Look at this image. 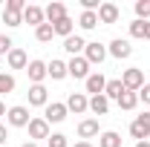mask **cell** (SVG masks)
<instances>
[{
	"instance_id": "cell-1",
	"label": "cell",
	"mask_w": 150,
	"mask_h": 147,
	"mask_svg": "<svg viewBox=\"0 0 150 147\" xmlns=\"http://www.w3.org/2000/svg\"><path fill=\"white\" fill-rule=\"evenodd\" d=\"M121 84H124L127 92H139L142 87H144V72H142L139 66H130V69L121 72Z\"/></svg>"
},
{
	"instance_id": "cell-2",
	"label": "cell",
	"mask_w": 150,
	"mask_h": 147,
	"mask_svg": "<svg viewBox=\"0 0 150 147\" xmlns=\"http://www.w3.org/2000/svg\"><path fill=\"white\" fill-rule=\"evenodd\" d=\"M130 136L136 141H144L150 136V112H142V115H136V121L130 124Z\"/></svg>"
},
{
	"instance_id": "cell-3",
	"label": "cell",
	"mask_w": 150,
	"mask_h": 147,
	"mask_svg": "<svg viewBox=\"0 0 150 147\" xmlns=\"http://www.w3.org/2000/svg\"><path fill=\"white\" fill-rule=\"evenodd\" d=\"M6 121L12 124V127H29V121H32V115H29V110L26 107H9L6 110Z\"/></svg>"
},
{
	"instance_id": "cell-4",
	"label": "cell",
	"mask_w": 150,
	"mask_h": 147,
	"mask_svg": "<svg viewBox=\"0 0 150 147\" xmlns=\"http://www.w3.org/2000/svg\"><path fill=\"white\" fill-rule=\"evenodd\" d=\"M67 110L75 112V115L87 112V110H90V98H87L84 92H69V98H67Z\"/></svg>"
},
{
	"instance_id": "cell-5",
	"label": "cell",
	"mask_w": 150,
	"mask_h": 147,
	"mask_svg": "<svg viewBox=\"0 0 150 147\" xmlns=\"http://www.w3.org/2000/svg\"><path fill=\"white\" fill-rule=\"evenodd\" d=\"M107 55L118 58V61L130 58V55H133V46H130V40H124V37H115V40H112L110 46H107Z\"/></svg>"
},
{
	"instance_id": "cell-6",
	"label": "cell",
	"mask_w": 150,
	"mask_h": 147,
	"mask_svg": "<svg viewBox=\"0 0 150 147\" xmlns=\"http://www.w3.org/2000/svg\"><path fill=\"white\" fill-rule=\"evenodd\" d=\"M26 95H29V107H46L49 104V92H46L43 84H32Z\"/></svg>"
},
{
	"instance_id": "cell-7",
	"label": "cell",
	"mask_w": 150,
	"mask_h": 147,
	"mask_svg": "<svg viewBox=\"0 0 150 147\" xmlns=\"http://www.w3.org/2000/svg\"><path fill=\"white\" fill-rule=\"evenodd\" d=\"M84 58H87V64L93 66V64H104V58H107V46L104 43H87V49H84Z\"/></svg>"
},
{
	"instance_id": "cell-8",
	"label": "cell",
	"mask_w": 150,
	"mask_h": 147,
	"mask_svg": "<svg viewBox=\"0 0 150 147\" xmlns=\"http://www.w3.org/2000/svg\"><path fill=\"white\" fill-rule=\"evenodd\" d=\"M67 69H69L72 78H81V81H87V78H90V64H87V58H84V55L72 58V61L67 64Z\"/></svg>"
},
{
	"instance_id": "cell-9",
	"label": "cell",
	"mask_w": 150,
	"mask_h": 147,
	"mask_svg": "<svg viewBox=\"0 0 150 147\" xmlns=\"http://www.w3.org/2000/svg\"><path fill=\"white\" fill-rule=\"evenodd\" d=\"M67 104H58V101H52V104H46V112H43V118H46V124H61L64 118H67Z\"/></svg>"
},
{
	"instance_id": "cell-10",
	"label": "cell",
	"mask_w": 150,
	"mask_h": 147,
	"mask_svg": "<svg viewBox=\"0 0 150 147\" xmlns=\"http://www.w3.org/2000/svg\"><path fill=\"white\" fill-rule=\"evenodd\" d=\"M52 133H49V124H46V118H32L29 121V141H38V139H49Z\"/></svg>"
},
{
	"instance_id": "cell-11",
	"label": "cell",
	"mask_w": 150,
	"mask_h": 147,
	"mask_svg": "<svg viewBox=\"0 0 150 147\" xmlns=\"http://www.w3.org/2000/svg\"><path fill=\"white\" fill-rule=\"evenodd\" d=\"M78 136H81V141H90V139H95V136H101L98 118H84V121L78 124Z\"/></svg>"
},
{
	"instance_id": "cell-12",
	"label": "cell",
	"mask_w": 150,
	"mask_h": 147,
	"mask_svg": "<svg viewBox=\"0 0 150 147\" xmlns=\"http://www.w3.org/2000/svg\"><path fill=\"white\" fill-rule=\"evenodd\" d=\"M6 64H9V69H26V66H29V58H26V52H23L20 46H15V49L6 55Z\"/></svg>"
},
{
	"instance_id": "cell-13",
	"label": "cell",
	"mask_w": 150,
	"mask_h": 147,
	"mask_svg": "<svg viewBox=\"0 0 150 147\" xmlns=\"http://www.w3.org/2000/svg\"><path fill=\"white\" fill-rule=\"evenodd\" d=\"M26 75H29V81H32V84H43V78H49V75H46V64H43V61H29Z\"/></svg>"
},
{
	"instance_id": "cell-14",
	"label": "cell",
	"mask_w": 150,
	"mask_h": 147,
	"mask_svg": "<svg viewBox=\"0 0 150 147\" xmlns=\"http://www.w3.org/2000/svg\"><path fill=\"white\" fill-rule=\"evenodd\" d=\"M118 15H121V12H118L115 3H101V6H98V23H115Z\"/></svg>"
},
{
	"instance_id": "cell-15",
	"label": "cell",
	"mask_w": 150,
	"mask_h": 147,
	"mask_svg": "<svg viewBox=\"0 0 150 147\" xmlns=\"http://www.w3.org/2000/svg\"><path fill=\"white\" fill-rule=\"evenodd\" d=\"M23 23H29V26H40V23H46V18H43V9L40 6H26L23 9Z\"/></svg>"
},
{
	"instance_id": "cell-16",
	"label": "cell",
	"mask_w": 150,
	"mask_h": 147,
	"mask_svg": "<svg viewBox=\"0 0 150 147\" xmlns=\"http://www.w3.org/2000/svg\"><path fill=\"white\" fill-rule=\"evenodd\" d=\"M87 84V92H93V95H104V87H107V78L101 72H90V78L84 81Z\"/></svg>"
},
{
	"instance_id": "cell-17",
	"label": "cell",
	"mask_w": 150,
	"mask_h": 147,
	"mask_svg": "<svg viewBox=\"0 0 150 147\" xmlns=\"http://www.w3.org/2000/svg\"><path fill=\"white\" fill-rule=\"evenodd\" d=\"M43 18H46V23L64 20V18H67V6H64V3H49V6L43 9Z\"/></svg>"
},
{
	"instance_id": "cell-18",
	"label": "cell",
	"mask_w": 150,
	"mask_h": 147,
	"mask_svg": "<svg viewBox=\"0 0 150 147\" xmlns=\"http://www.w3.org/2000/svg\"><path fill=\"white\" fill-rule=\"evenodd\" d=\"M46 75H49V78H52V81H64V78H67V75H69V69H67V64H64V61H49V64H46Z\"/></svg>"
},
{
	"instance_id": "cell-19",
	"label": "cell",
	"mask_w": 150,
	"mask_h": 147,
	"mask_svg": "<svg viewBox=\"0 0 150 147\" xmlns=\"http://www.w3.org/2000/svg\"><path fill=\"white\" fill-rule=\"evenodd\" d=\"M64 49H67L72 58H78V55H84L87 40H84V37H78V35H72V37H67V40H64Z\"/></svg>"
},
{
	"instance_id": "cell-20",
	"label": "cell",
	"mask_w": 150,
	"mask_h": 147,
	"mask_svg": "<svg viewBox=\"0 0 150 147\" xmlns=\"http://www.w3.org/2000/svg\"><path fill=\"white\" fill-rule=\"evenodd\" d=\"M121 92H124V84H121V78H112V81H107V87H104V95H107V101H118V98H121Z\"/></svg>"
},
{
	"instance_id": "cell-21",
	"label": "cell",
	"mask_w": 150,
	"mask_h": 147,
	"mask_svg": "<svg viewBox=\"0 0 150 147\" xmlns=\"http://www.w3.org/2000/svg\"><path fill=\"white\" fill-rule=\"evenodd\" d=\"M90 110H93L95 115H107V110H110L107 95H93V98H90Z\"/></svg>"
},
{
	"instance_id": "cell-22",
	"label": "cell",
	"mask_w": 150,
	"mask_h": 147,
	"mask_svg": "<svg viewBox=\"0 0 150 147\" xmlns=\"http://www.w3.org/2000/svg\"><path fill=\"white\" fill-rule=\"evenodd\" d=\"M98 147H121V136L115 130H107L98 136Z\"/></svg>"
},
{
	"instance_id": "cell-23",
	"label": "cell",
	"mask_w": 150,
	"mask_h": 147,
	"mask_svg": "<svg viewBox=\"0 0 150 147\" xmlns=\"http://www.w3.org/2000/svg\"><path fill=\"white\" fill-rule=\"evenodd\" d=\"M52 29H55V35H61L64 40H67V37H72V18L67 15L64 20H58V23H52Z\"/></svg>"
},
{
	"instance_id": "cell-24",
	"label": "cell",
	"mask_w": 150,
	"mask_h": 147,
	"mask_svg": "<svg viewBox=\"0 0 150 147\" xmlns=\"http://www.w3.org/2000/svg\"><path fill=\"white\" fill-rule=\"evenodd\" d=\"M118 107L121 110H136L139 107V92H121V98H118Z\"/></svg>"
},
{
	"instance_id": "cell-25",
	"label": "cell",
	"mask_w": 150,
	"mask_h": 147,
	"mask_svg": "<svg viewBox=\"0 0 150 147\" xmlns=\"http://www.w3.org/2000/svg\"><path fill=\"white\" fill-rule=\"evenodd\" d=\"M35 37L40 40V43H49L52 37H55V29H52V23H40L35 29Z\"/></svg>"
},
{
	"instance_id": "cell-26",
	"label": "cell",
	"mask_w": 150,
	"mask_h": 147,
	"mask_svg": "<svg viewBox=\"0 0 150 147\" xmlns=\"http://www.w3.org/2000/svg\"><path fill=\"white\" fill-rule=\"evenodd\" d=\"M78 26H81V29H95V26H98V12H81Z\"/></svg>"
},
{
	"instance_id": "cell-27",
	"label": "cell",
	"mask_w": 150,
	"mask_h": 147,
	"mask_svg": "<svg viewBox=\"0 0 150 147\" xmlns=\"http://www.w3.org/2000/svg\"><path fill=\"white\" fill-rule=\"evenodd\" d=\"M3 23L15 29V26H20V23H23V15H20V12H12V9H3Z\"/></svg>"
},
{
	"instance_id": "cell-28",
	"label": "cell",
	"mask_w": 150,
	"mask_h": 147,
	"mask_svg": "<svg viewBox=\"0 0 150 147\" xmlns=\"http://www.w3.org/2000/svg\"><path fill=\"white\" fill-rule=\"evenodd\" d=\"M136 20H150V0H136Z\"/></svg>"
},
{
	"instance_id": "cell-29",
	"label": "cell",
	"mask_w": 150,
	"mask_h": 147,
	"mask_svg": "<svg viewBox=\"0 0 150 147\" xmlns=\"http://www.w3.org/2000/svg\"><path fill=\"white\" fill-rule=\"evenodd\" d=\"M12 90H15V78L9 72H0V95H9Z\"/></svg>"
},
{
	"instance_id": "cell-30",
	"label": "cell",
	"mask_w": 150,
	"mask_h": 147,
	"mask_svg": "<svg viewBox=\"0 0 150 147\" xmlns=\"http://www.w3.org/2000/svg\"><path fill=\"white\" fill-rule=\"evenodd\" d=\"M46 144H49V147H69V141H67L64 133H52V136L46 139Z\"/></svg>"
},
{
	"instance_id": "cell-31",
	"label": "cell",
	"mask_w": 150,
	"mask_h": 147,
	"mask_svg": "<svg viewBox=\"0 0 150 147\" xmlns=\"http://www.w3.org/2000/svg\"><path fill=\"white\" fill-rule=\"evenodd\" d=\"M15 49V43H12V37L9 35H0V55H9Z\"/></svg>"
},
{
	"instance_id": "cell-32",
	"label": "cell",
	"mask_w": 150,
	"mask_h": 147,
	"mask_svg": "<svg viewBox=\"0 0 150 147\" xmlns=\"http://www.w3.org/2000/svg\"><path fill=\"white\" fill-rule=\"evenodd\" d=\"M130 35L133 37H144V20H133L130 23Z\"/></svg>"
},
{
	"instance_id": "cell-33",
	"label": "cell",
	"mask_w": 150,
	"mask_h": 147,
	"mask_svg": "<svg viewBox=\"0 0 150 147\" xmlns=\"http://www.w3.org/2000/svg\"><path fill=\"white\" fill-rule=\"evenodd\" d=\"M6 9H12V12H20V15H23L26 3H23V0H6Z\"/></svg>"
},
{
	"instance_id": "cell-34",
	"label": "cell",
	"mask_w": 150,
	"mask_h": 147,
	"mask_svg": "<svg viewBox=\"0 0 150 147\" xmlns=\"http://www.w3.org/2000/svg\"><path fill=\"white\" fill-rule=\"evenodd\" d=\"M139 101H144V104H150V84H144V87L139 90Z\"/></svg>"
},
{
	"instance_id": "cell-35",
	"label": "cell",
	"mask_w": 150,
	"mask_h": 147,
	"mask_svg": "<svg viewBox=\"0 0 150 147\" xmlns=\"http://www.w3.org/2000/svg\"><path fill=\"white\" fill-rule=\"evenodd\" d=\"M6 141H9V130L0 124V144H6Z\"/></svg>"
},
{
	"instance_id": "cell-36",
	"label": "cell",
	"mask_w": 150,
	"mask_h": 147,
	"mask_svg": "<svg viewBox=\"0 0 150 147\" xmlns=\"http://www.w3.org/2000/svg\"><path fill=\"white\" fill-rule=\"evenodd\" d=\"M144 40H150V20H144Z\"/></svg>"
},
{
	"instance_id": "cell-37",
	"label": "cell",
	"mask_w": 150,
	"mask_h": 147,
	"mask_svg": "<svg viewBox=\"0 0 150 147\" xmlns=\"http://www.w3.org/2000/svg\"><path fill=\"white\" fill-rule=\"evenodd\" d=\"M72 147H93V141H78V144H72Z\"/></svg>"
},
{
	"instance_id": "cell-38",
	"label": "cell",
	"mask_w": 150,
	"mask_h": 147,
	"mask_svg": "<svg viewBox=\"0 0 150 147\" xmlns=\"http://www.w3.org/2000/svg\"><path fill=\"white\" fill-rule=\"evenodd\" d=\"M136 147H150V141L144 139V141H136Z\"/></svg>"
},
{
	"instance_id": "cell-39",
	"label": "cell",
	"mask_w": 150,
	"mask_h": 147,
	"mask_svg": "<svg viewBox=\"0 0 150 147\" xmlns=\"http://www.w3.org/2000/svg\"><path fill=\"white\" fill-rule=\"evenodd\" d=\"M20 147H38V141H23Z\"/></svg>"
},
{
	"instance_id": "cell-40",
	"label": "cell",
	"mask_w": 150,
	"mask_h": 147,
	"mask_svg": "<svg viewBox=\"0 0 150 147\" xmlns=\"http://www.w3.org/2000/svg\"><path fill=\"white\" fill-rule=\"evenodd\" d=\"M0 115H6V104L3 101H0Z\"/></svg>"
}]
</instances>
